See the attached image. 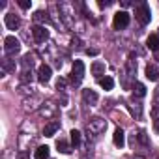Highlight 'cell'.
<instances>
[{
	"instance_id": "11",
	"label": "cell",
	"mask_w": 159,
	"mask_h": 159,
	"mask_svg": "<svg viewBox=\"0 0 159 159\" xmlns=\"http://www.w3.org/2000/svg\"><path fill=\"white\" fill-rule=\"evenodd\" d=\"M105 71H107V66H105L103 62L96 60V62L92 64V75H94V77H98V79H103Z\"/></svg>"
},
{
	"instance_id": "31",
	"label": "cell",
	"mask_w": 159,
	"mask_h": 159,
	"mask_svg": "<svg viewBox=\"0 0 159 159\" xmlns=\"http://www.w3.org/2000/svg\"><path fill=\"white\" fill-rule=\"evenodd\" d=\"M135 159H142V157H135Z\"/></svg>"
},
{
	"instance_id": "20",
	"label": "cell",
	"mask_w": 159,
	"mask_h": 159,
	"mask_svg": "<svg viewBox=\"0 0 159 159\" xmlns=\"http://www.w3.org/2000/svg\"><path fill=\"white\" fill-rule=\"evenodd\" d=\"M146 43H148V49H152L153 52L159 51V36H150Z\"/></svg>"
},
{
	"instance_id": "3",
	"label": "cell",
	"mask_w": 159,
	"mask_h": 159,
	"mask_svg": "<svg viewBox=\"0 0 159 159\" xmlns=\"http://www.w3.org/2000/svg\"><path fill=\"white\" fill-rule=\"evenodd\" d=\"M4 51L8 56H15L19 51H21V41L15 38V36H8L4 39Z\"/></svg>"
},
{
	"instance_id": "23",
	"label": "cell",
	"mask_w": 159,
	"mask_h": 159,
	"mask_svg": "<svg viewBox=\"0 0 159 159\" xmlns=\"http://www.w3.org/2000/svg\"><path fill=\"white\" fill-rule=\"evenodd\" d=\"M34 67V56L32 54H26L23 58V69H32Z\"/></svg>"
},
{
	"instance_id": "27",
	"label": "cell",
	"mask_w": 159,
	"mask_h": 159,
	"mask_svg": "<svg viewBox=\"0 0 159 159\" xmlns=\"http://www.w3.org/2000/svg\"><path fill=\"white\" fill-rule=\"evenodd\" d=\"M19 6H21L23 10H28V8H30V2H28V0H19Z\"/></svg>"
},
{
	"instance_id": "4",
	"label": "cell",
	"mask_w": 159,
	"mask_h": 159,
	"mask_svg": "<svg viewBox=\"0 0 159 159\" xmlns=\"http://www.w3.org/2000/svg\"><path fill=\"white\" fill-rule=\"evenodd\" d=\"M135 17H137V21L140 23V25H148L150 23V19H152V13H150V8H148V4H139L137 6V11H135Z\"/></svg>"
},
{
	"instance_id": "17",
	"label": "cell",
	"mask_w": 159,
	"mask_h": 159,
	"mask_svg": "<svg viewBox=\"0 0 159 159\" xmlns=\"http://www.w3.org/2000/svg\"><path fill=\"white\" fill-rule=\"evenodd\" d=\"M49 157V146H38L34 152V159H47Z\"/></svg>"
},
{
	"instance_id": "16",
	"label": "cell",
	"mask_w": 159,
	"mask_h": 159,
	"mask_svg": "<svg viewBox=\"0 0 159 159\" xmlns=\"http://www.w3.org/2000/svg\"><path fill=\"white\" fill-rule=\"evenodd\" d=\"M15 69V60H11L10 56H6L4 60H2V73L6 75V73H10V71H13Z\"/></svg>"
},
{
	"instance_id": "22",
	"label": "cell",
	"mask_w": 159,
	"mask_h": 159,
	"mask_svg": "<svg viewBox=\"0 0 159 159\" xmlns=\"http://www.w3.org/2000/svg\"><path fill=\"white\" fill-rule=\"evenodd\" d=\"M56 148H58V152H62V153H71V148H69V144H67L64 139H60V140L56 142Z\"/></svg>"
},
{
	"instance_id": "10",
	"label": "cell",
	"mask_w": 159,
	"mask_h": 159,
	"mask_svg": "<svg viewBox=\"0 0 159 159\" xmlns=\"http://www.w3.org/2000/svg\"><path fill=\"white\" fill-rule=\"evenodd\" d=\"M60 8V11L64 13L62 15V19H64V23H66V26H73V19H71V6H67V4H62V6H58Z\"/></svg>"
},
{
	"instance_id": "13",
	"label": "cell",
	"mask_w": 159,
	"mask_h": 159,
	"mask_svg": "<svg viewBox=\"0 0 159 159\" xmlns=\"http://www.w3.org/2000/svg\"><path fill=\"white\" fill-rule=\"evenodd\" d=\"M58 129H60V122L52 120V122H49V124L43 127V135H45V137H52V135H54Z\"/></svg>"
},
{
	"instance_id": "1",
	"label": "cell",
	"mask_w": 159,
	"mask_h": 159,
	"mask_svg": "<svg viewBox=\"0 0 159 159\" xmlns=\"http://www.w3.org/2000/svg\"><path fill=\"white\" fill-rule=\"evenodd\" d=\"M105 129H107V122H105L103 118H99V116L92 118V120L88 122V125H86V131L92 133V135H101Z\"/></svg>"
},
{
	"instance_id": "6",
	"label": "cell",
	"mask_w": 159,
	"mask_h": 159,
	"mask_svg": "<svg viewBox=\"0 0 159 159\" xmlns=\"http://www.w3.org/2000/svg\"><path fill=\"white\" fill-rule=\"evenodd\" d=\"M127 25H129V15H127L125 11H118V13L114 15V21H112L114 30H124Z\"/></svg>"
},
{
	"instance_id": "12",
	"label": "cell",
	"mask_w": 159,
	"mask_h": 159,
	"mask_svg": "<svg viewBox=\"0 0 159 159\" xmlns=\"http://www.w3.org/2000/svg\"><path fill=\"white\" fill-rule=\"evenodd\" d=\"M83 101L86 105H96L98 103V94L94 90H83Z\"/></svg>"
},
{
	"instance_id": "18",
	"label": "cell",
	"mask_w": 159,
	"mask_h": 159,
	"mask_svg": "<svg viewBox=\"0 0 159 159\" xmlns=\"http://www.w3.org/2000/svg\"><path fill=\"white\" fill-rule=\"evenodd\" d=\"M34 21H36V23H49V21H51V17H49V13H47V11H41V10H39V11H36V13H34Z\"/></svg>"
},
{
	"instance_id": "25",
	"label": "cell",
	"mask_w": 159,
	"mask_h": 159,
	"mask_svg": "<svg viewBox=\"0 0 159 159\" xmlns=\"http://www.w3.org/2000/svg\"><path fill=\"white\" fill-rule=\"evenodd\" d=\"M137 73V64L133 60H127V77H133Z\"/></svg>"
},
{
	"instance_id": "8",
	"label": "cell",
	"mask_w": 159,
	"mask_h": 159,
	"mask_svg": "<svg viewBox=\"0 0 159 159\" xmlns=\"http://www.w3.org/2000/svg\"><path fill=\"white\" fill-rule=\"evenodd\" d=\"M51 73H52L51 66L41 64V66H39V69H38V81H39L41 84H47V83L51 81Z\"/></svg>"
},
{
	"instance_id": "29",
	"label": "cell",
	"mask_w": 159,
	"mask_h": 159,
	"mask_svg": "<svg viewBox=\"0 0 159 159\" xmlns=\"http://www.w3.org/2000/svg\"><path fill=\"white\" fill-rule=\"evenodd\" d=\"M19 159H26V153H25V152H23V153H21V155H19Z\"/></svg>"
},
{
	"instance_id": "15",
	"label": "cell",
	"mask_w": 159,
	"mask_h": 159,
	"mask_svg": "<svg viewBox=\"0 0 159 159\" xmlns=\"http://www.w3.org/2000/svg\"><path fill=\"white\" fill-rule=\"evenodd\" d=\"M146 77L150 79V81H157V79H159V69L153 64H148L146 66Z\"/></svg>"
},
{
	"instance_id": "28",
	"label": "cell",
	"mask_w": 159,
	"mask_h": 159,
	"mask_svg": "<svg viewBox=\"0 0 159 159\" xmlns=\"http://www.w3.org/2000/svg\"><path fill=\"white\" fill-rule=\"evenodd\" d=\"M153 56H155V60L159 62V51H155V52H153Z\"/></svg>"
},
{
	"instance_id": "9",
	"label": "cell",
	"mask_w": 159,
	"mask_h": 159,
	"mask_svg": "<svg viewBox=\"0 0 159 159\" xmlns=\"http://www.w3.org/2000/svg\"><path fill=\"white\" fill-rule=\"evenodd\" d=\"M4 23H6V26H8L10 30H17V28L21 26V19H19V15H15V13H8L6 19H4Z\"/></svg>"
},
{
	"instance_id": "26",
	"label": "cell",
	"mask_w": 159,
	"mask_h": 159,
	"mask_svg": "<svg viewBox=\"0 0 159 159\" xmlns=\"http://www.w3.org/2000/svg\"><path fill=\"white\" fill-rule=\"evenodd\" d=\"M56 88H58V90H66V81H64V79H58Z\"/></svg>"
},
{
	"instance_id": "30",
	"label": "cell",
	"mask_w": 159,
	"mask_h": 159,
	"mask_svg": "<svg viewBox=\"0 0 159 159\" xmlns=\"http://www.w3.org/2000/svg\"><path fill=\"white\" fill-rule=\"evenodd\" d=\"M155 129H157V133H159V120H155Z\"/></svg>"
},
{
	"instance_id": "2",
	"label": "cell",
	"mask_w": 159,
	"mask_h": 159,
	"mask_svg": "<svg viewBox=\"0 0 159 159\" xmlns=\"http://www.w3.org/2000/svg\"><path fill=\"white\" fill-rule=\"evenodd\" d=\"M83 79H84V64L81 60H75L73 67H71V83L73 84H81Z\"/></svg>"
},
{
	"instance_id": "14",
	"label": "cell",
	"mask_w": 159,
	"mask_h": 159,
	"mask_svg": "<svg viewBox=\"0 0 159 159\" xmlns=\"http://www.w3.org/2000/svg\"><path fill=\"white\" fill-rule=\"evenodd\" d=\"M112 140H114V146H118V148H122L124 144H125V135H124V129H116L114 131V135H112Z\"/></svg>"
},
{
	"instance_id": "24",
	"label": "cell",
	"mask_w": 159,
	"mask_h": 159,
	"mask_svg": "<svg viewBox=\"0 0 159 159\" xmlns=\"http://www.w3.org/2000/svg\"><path fill=\"white\" fill-rule=\"evenodd\" d=\"M69 135H71V144H73V146H79V144H81V133H79L77 129H73Z\"/></svg>"
},
{
	"instance_id": "21",
	"label": "cell",
	"mask_w": 159,
	"mask_h": 159,
	"mask_svg": "<svg viewBox=\"0 0 159 159\" xmlns=\"http://www.w3.org/2000/svg\"><path fill=\"white\" fill-rule=\"evenodd\" d=\"M133 94H135L137 98H144V96H146V86H144L142 83H137V84L133 86Z\"/></svg>"
},
{
	"instance_id": "5",
	"label": "cell",
	"mask_w": 159,
	"mask_h": 159,
	"mask_svg": "<svg viewBox=\"0 0 159 159\" xmlns=\"http://www.w3.org/2000/svg\"><path fill=\"white\" fill-rule=\"evenodd\" d=\"M32 36H34V41L36 43H43V41L49 39V30L43 25H34L32 26Z\"/></svg>"
},
{
	"instance_id": "19",
	"label": "cell",
	"mask_w": 159,
	"mask_h": 159,
	"mask_svg": "<svg viewBox=\"0 0 159 159\" xmlns=\"http://www.w3.org/2000/svg\"><path fill=\"white\" fill-rule=\"evenodd\" d=\"M99 86H101L103 90H112L114 81H112L111 77H103V79H99Z\"/></svg>"
},
{
	"instance_id": "32",
	"label": "cell",
	"mask_w": 159,
	"mask_h": 159,
	"mask_svg": "<svg viewBox=\"0 0 159 159\" xmlns=\"http://www.w3.org/2000/svg\"><path fill=\"white\" fill-rule=\"evenodd\" d=\"M155 159H159V153H157V157H155Z\"/></svg>"
},
{
	"instance_id": "7",
	"label": "cell",
	"mask_w": 159,
	"mask_h": 159,
	"mask_svg": "<svg viewBox=\"0 0 159 159\" xmlns=\"http://www.w3.org/2000/svg\"><path fill=\"white\" fill-rule=\"evenodd\" d=\"M56 112H58V107H56L52 101L43 103V107L39 109V116H43V118H54Z\"/></svg>"
}]
</instances>
